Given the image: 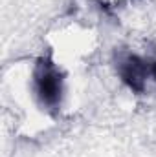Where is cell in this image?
<instances>
[{
  "mask_svg": "<svg viewBox=\"0 0 156 157\" xmlns=\"http://www.w3.org/2000/svg\"><path fill=\"white\" fill-rule=\"evenodd\" d=\"M35 91L40 97L42 104L57 106L63 93V82L59 70L53 64H40L35 71Z\"/></svg>",
  "mask_w": 156,
  "mask_h": 157,
  "instance_id": "obj_1",
  "label": "cell"
},
{
  "mask_svg": "<svg viewBox=\"0 0 156 157\" xmlns=\"http://www.w3.org/2000/svg\"><path fill=\"white\" fill-rule=\"evenodd\" d=\"M147 75H149V70L136 57H127L121 62V77L125 78L132 88H138L140 90Z\"/></svg>",
  "mask_w": 156,
  "mask_h": 157,
  "instance_id": "obj_2",
  "label": "cell"
},
{
  "mask_svg": "<svg viewBox=\"0 0 156 157\" xmlns=\"http://www.w3.org/2000/svg\"><path fill=\"white\" fill-rule=\"evenodd\" d=\"M151 75H153V77H154V80H156V64L151 68Z\"/></svg>",
  "mask_w": 156,
  "mask_h": 157,
  "instance_id": "obj_3",
  "label": "cell"
},
{
  "mask_svg": "<svg viewBox=\"0 0 156 157\" xmlns=\"http://www.w3.org/2000/svg\"><path fill=\"white\" fill-rule=\"evenodd\" d=\"M109 2H119V0H109Z\"/></svg>",
  "mask_w": 156,
  "mask_h": 157,
  "instance_id": "obj_4",
  "label": "cell"
}]
</instances>
